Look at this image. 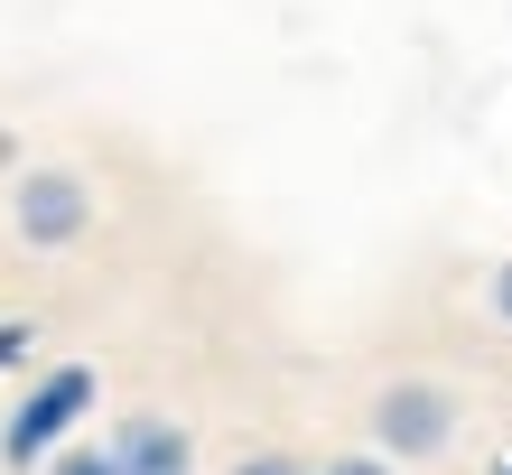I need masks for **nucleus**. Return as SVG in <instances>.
<instances>
[{
	"mask_svg": "<svg viewBox=\"0 0 512 475\" xmlns=\"http://www.w3.org/2000/svg\"><path fill=\"white\" fill-rule=\"evenodd\" d=\"M75 420H94V364H47L19 392V410L0 420V457H10L19 475L47 466L56 448H75Z\"/></svg>",
	"mask_w": 512,
	"mask_h": 475,
	"instance_id": "nucleus-1",
	"label": "nucleus"
},
{
	"mask_svg": "<svg viewBox=\"0 0 512 475\" xmlns=\"http://www.w3.org/2000/svg\"><path fill=\"white\" fill-rule=\"evenodd\" d=\"M373 448L391 466H410V457H447L457 448V392L447 382H382L373 392Z\"/></svg>",
	"mask_w": 512,
	"mask_h": 475,
	"instance_id": "nucleus-2",
	"label": "nucleus"
},
{
	"mask_svg": "<svg viewBox=\"0 0 512 475\" xmlns=\"http://www.w3.org/2000/svg\"><path fill=\"white\" fill-rule=\"evenodd\" d=\"M10 224L28 252H66L84 243V224H94V187H84L75 168H19L10 177Z\"/></svg>",
	"mask_w": 512,
	"mask_h": 475,
	"instance_id": "nucleus-3",
	"label": "nucleus"
},
{
	"mask_svg": "<svg viewBox=\"0 0 512 475\" xmlns=\"http://www.w3.org/2000/svg\"><path fill=\"white\" fill-rule=\"evenodd\" d=\"M112 466L122 475H196V438L168 420V410H131V420H112Z\"/></svg>",
	"mask_w": 512,
	"mask_h": 475,
	"instance_id": "nucleus-4",
	"label": "nucleus"
},
{
	"mask_svg": "<svg viewBox=\"0 0 512 475\" xmlns=\"http://www.w3.org/2000/svg\"><path fill=\"white\" fill-rule=\"evenodd\" d=\"M47 475H122V466H112V448H84V438H75V448L47 457Z\"/></svg>",
	"mask_w": 512,
	"mask_h": 475,
	"instance_id": "nucleus-5",
	"label": "nucleus"
},
{
	"mask_svg": "<svg viewBox=\"0 0 512 475\" xmlns=\"http://www.w3.org/2000/svg\"><path fill=\"white\" fill-rule=\"evenodd\" d=\"M28 354H38V326H28V317H0V373H19Z\"/></svg>",
	"mask_w": 512,
	"mask_h": 475,
	"instance_id": "nucleus-6",
	"label": "nucleus"
},
{
	"mask_svg": "<svg viewBox=\"0 0 512 475\" xmlns=\"http://www.w3.org/2000/svg\"><path fill=\"white\" fill-rule=\"evenodd\" d=\"M233 475H317V466H298L289 448H261V457H243V466H233Z\"/></svg>",
	"mask_w": 512,
	"mask_h": 475,
	"instance_id": "nucleus-7",
	"label": "nucleus"
},
{
	"mask_svg": "<svg viewBox=\"0 0 512 475\" xmlns=\"http://www.w3.org/2000/svg\"><path fill=\"white\" fill-rule=\"evenodd\" d=\"M485 308H494V326H503V336H512V261H503V271L485 280Z\"/></svg>",
	"mask_w": 512,
	"mask_h": 475,
	"instance_id": "nucleus-8",
	"label": "nucleus"
},
{
	"mask_svg": "<svg viewBox=\"0 0 512 475\" xmlns=\"http://www.w3.org/2000/svg\"><path fill=\"white\" fill-rule=\"evenodd\" d=\"M317 475H391V457H382V448H364V457H326Z\"/></svg>",
	"mask_w": 512,
	"mask_h": 475,
	"instance_id": "nucleus-9",
	"label": "nucleus"
},
{
	"mask_svg": "<svg viewBox=\"0 0 512 475\" xmlns=\"http://www.w3.org/2000/svg\"><path fill=\"white\" fill-rule=\"evenodd\" d=\"M494 475H512V457H494Z\"/></svg>",
	"mask_w": 512,
	"mask_h": 475,
	"instance_id": "nucleus-10",
	"label": "nucleus"
},
{
	"mask_svg": "<svg viewBox=\"0 0 512 475\" xmlns=\"http://www.w3.org/2000/svg\"><path fill=\"white\" fill-rule=\"evenodd\" d=\"M0 168H10V140H0Z\"/></svg>",
	"mask_w": 512,
	"mask_h": 475,
	"instance_id": "nucleus-11",
	"label": "nucleus"
}]
</instances>
